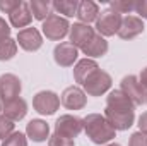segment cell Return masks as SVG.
Returning a JSON list of instances; mask_svg holds the SVG:
<instances>
[{"mask_svg": "<svg viewBox=\"0 0 147 146\" xmlns=\"http://www.w3.org/2000/svg\"><path fill=\"white\" fill-rule=\"evenodd\" d=\"M21 91H22V84H21V79L16 74L7 72L0 76V98H2L3 103L19 98Z\"/></svg>", "mask_w": 147, "mask_h": 146, "instance_id": "8", "label": "cell"}, {"mask_svg": "<svg viewBox=\"0 0 147 146\" xmlns=\"http://www.w3.org/2000/svg\"><path fill=\"white\" fill-rule=\"evenodd\" d=\"M33 108L41 115H53L60 108V96L50 89L38 91L33 96Z\"/></svg>", "mask_w": 147, "mask_h": 146, "instance_id": "6", "label": "cell"}, {"mask_svg": "<svg viewBox=\"0 0 147 146\" xmlns=\"http://www.w3.org/2000/svg\"><path fill=\"white\" fill-rule=\"evenodd\" d=\"M14 127L16 124L10 119H7L5 115H0V139H7L14 132Z\"/></svg>", "mask_w": 147, "mask_h": 146, "instance_id": "27", "label": "cell"}, {"mask_svg": "<svg viewBox=\"0 0 147 146\" xmlns=\"http://www.w3.org/2000/svg\"><path fill=\"white\" fill-rule=\"evenodd\" d=\"M139 81H140V84L146 88V91H147V67L142 69V72H140V76H139Z\"/></svg>", "mask_w": 147, "mask_h": 146, "instance_id": "34", "label": "cell"}, {"mask_svg": "<svg viewBox=\"0 0 147 146\" xmlns=\"http://www.w3.org/2000/svg\"><path fill=\"white\" fill-rule=\"evenodd\" d=\"M3 110V102H2V98H0V112Z\"/></svg>", "mask_w": 147, "mask_h": 146, "instance_id": "35", "label": "cell"}, {"mask_svg": "<svg viewBox=\"0 0 147 146\" xmlns=\"http://www.w3.org/2000/svg\"><path fill=\"white\" fill-rule=\"evenodd\" d=\"M41 31L43 35L46 36V40H51V41H60L69 35L70 31V24L65 17L58 16V14H50L45 21H43V26H41Z\"/></svg>", "mask_w": 147, "mask_h": 146, "instance_id": "2", "label": "cell"}, {"mask_svg": "<svg viewBox=\"0 0 147 146\" xmlns=\"http://www.w3.org/2000/svg\"><path fill=\"white\" fill-rule=\"evenodd\" d=\"M105 117L115 131H127L135 122V112H113V110L106 108Z\"/></svg>", "mask_w": 147, "mask_h": 146, "instance_id": "15", "label": "cell"}, {"mask_svg": "<svg viewBox=\"0 0 147 146\" xmlns=\"http://www.w3.org/2000/svg\"><path fill=\"white\" fill-rule=\"evenodd\" d=\"M144 29H146L144 21L139 16H125L121 21V26H120L118 36L121 40H134L139 35H142Z\"/></svg>", "mask_w": 147, "mask_h": 146, "instance_id": "13", "label": "cell"}, {"mask_svg": "<svg viewBox=\"0 0 147 146\" xmlns=\"http://www.w3.org/2000/svg\"><path fill=\"white\" fill-rule=\"evenodd\" d=\"M82 131H84V120L72 113L60 115L55 122V134L69 138V139H75Z\"/></svg>", "mask_w": 147, "mask_h": 146, "instance_id": "5", "label": "cell"}, {"mask_svg": "<svg viewBox=\"0 0 147 146\" xmlns=\"http://www.w3.org/2000/svg\"><path fill=\"white\" fill-rule=\"evenodd\" d=\"M121 21H123V16H121V14L111 10V9L103 10V12L98 16V19H96V29H98V35H101L103 38L118 35L120 26H121Z\"/></svg>", "mask_w": 147, "mask_h": 146, "instance_id": "4", "label": "cell"}, {"mask_svg": "<svg viewBox=\"0 0 147 146\" xmlns=\"http://www.w3.org/2000/svg\"><path fill=\"white\" fill-rule=\"evenodd\" d=\"M128 146H147V134L140 132V131L134 132L128 139Z\"/></svg>", "mask_w": 147, "mask_h": 146, "instance_id": "29", "label": "cell"}, {"mask_svg": "<svg viewBox=\"0 0 147 146\" xmlns=\"http://www.w3.org/2000/svg\"><path fill=\"white\" fill-rule=\"evenodd\" d=\"M9 21H10V26L14 28H22L26 29L31 21H33V14H31V9H29V2H21V5L9 14Z\"/></svg>", "mask_w": 147, "mask_h": 146, "instance_id": "17", "label": "cell"}, {"mask_svg": "<svg viewBox=\"0 0 147 146\" xmlns=\"http://www.w3.org/2000/svg\"><path fill=\"white\" fill-rule=\"evenodd\" d=\"M106 108L113 112H135V105L121 89H113L106 96Z\"/></svg>", "mask_w": 147, "mask_h": 146, "instance_id": "14", "label": "cell"}, {"mask_svg": "<svg viewBox=\"0 0 147 146\" xmlns=\"http://www.w3.org/2000/svg\"><path fill=\"white\" fill-rule=\"evenodd\" d=\"M110 9L118 14H130L135 10V2L134 0H111Z\"/></svg>", "mask_w": 147, "mask_h": 146, "instance_id": "25", "label": "cell"}, {"mask_svg": "<svg viewBox=\"0 0 147 146\" xmlns=\"http://www.w3.org/2000/svg\"><path fill=\"white\" fill-rule=\"evenodd\" d=\"M51 7L55 9L57 14H63L67 17H74V16H77L79 2L77 0H55V2H51Z\"/></svg>", "mask_w": 147, "mask_h": 146, "instance_id": "23", "label": "cell"}, {"mask_svg": "<svg viewBox=\"0 0 147 146\" xmlns=\"http://www.w3.org/2000/svg\"><path fill=\"white\" fill-rule=\"evenodd\" d=\"M134 12H137L140 19H147V0H139V2H135V10H134Z\"/></svg>", "mask_w": 147, "mask_h": 146, "instance_id": "32", "label": "cell"}, {"mask_svg": "<svg viewBox=\"0 0 147 146\" xmlns=\"http://www.w3.org/2000/svg\"><path fill=\"white\" fill-rule=\"evenodd\" d=\"M99 16V5L92 0H82L79 2V9H77V19L82 24H91L96 23Z\"/></svg>", "mask_w": 147, "mask_h": 146, "instance_id": "18", "label": "cell"}, {"mask_svg": "<svg viewBox=\"0 0 147 146\" xmlns=\"http://www.w3.org/2000/svg\"><path fill=\"white\" fill-rule=\"evenodd\" d=\"M96 35L94 28H91L89 24H82V23H74L70 26V31H69V38H70V43L77 48H84L92 36Z\"/></svg>", "mask_w": 147, "mask_h": 146, "instance_id": "12", "label": "cell"}, {"mask_svg": "<svg viewBox=\"0 0 147 146\" xmlns=\"http://www.w3.org/2000/svg\"><path fill=\"white\" fill-rule=\"evenodd\" d=\"M60 102L67 110H82L87 103V95L79 86H69L63 89Z\"/></svg>", "mask_w": 147, "mask_h": 146, "instance_id": "9", "label": "cell"}, {"mask_svg": "<svg viewBox=\"0 0 147 146\" xmlns=\"http://www.w3.org/2000/svg\"><path fill=\"white\" fill-rule=\"evenodd\" d=\"M139 131L140 132H144V134H147V112H144L140 117H139Z\"/></svg>", "mask_w": 147, "mask_h": 146, "instance_id": "33", "label": "cell"}, {"mask_svg": "<svg viewBox=\"0 0 147 146\" xmlns=\"http://www.w3.org/2000/svg\"><path fill=\"white\" fill-rule=\"evenodd\" d=\"M26 136L34 143H43L50 139V126L41 119H33L26 126Z\"/></svg>", "mask_w": 147, "mask_h": 146, "instance_id": "16", "label": "cell"}, {"mask_svg": "<svg viewBox=\"0 0 147 146\" xmlns=\"http://www.w3.org/2000/svg\"><path fill=\"white\" fill-rule=\"evenodd\" d=\"M17 45L26 52H36L43 45V36L36 28H26L17 33Z\"/></svg>", "mask_w": 147, "mask_h": 146, "instance_id": "11", "label": "cell"}, {"mask_svg": "<svg viewBox=\"0 0 147 146\" xmlns=\"http://www.w3.org/2000/svg\"><path fill=\"white\" fill-rule=\"evenodd\" d=\"M111 84H113V79H111L110 74L98 69L86 79L82 88H84V93L89 95V96H101L106 91H110Z\"/></svg>", "mask_w": 147, "mask_h": 146, "instance_id": "3", "label": "cell"}, {"mask_svg": "<svg viewBox=\"0 0 147 146\" xmlns=\"http://www.w3.org/2000/svg\"><path fill=\"white\" fill-rule=\"evenodd\" d=\"M48 146H75V141L53 132V136H50V139H48Z\"/></svg>", "mask_w": 147, "mask_h": 146, "instance_id": "28", "label": "cell"}, {"mask_svg": "<svg viewBox=\"0 0 147 146\" xmlns=\"http://www.w3.org/2000/svg\"><path fill=\"white\" fill-rule=\"evenodd\" d=\"M3 115L7 119H10L12 122H17V120H22L28 113V103L24 98H16L12 102H7L3 103Z\"/></svg>", "mask_w": 147, "mask_h": 146, "instance_id": "19", "label": "cell"}, {"mask_svg": "<svg viewBox=\"0 0 147 146\" xmlns=\"http://www.w3.org/2000/svg\"><path fill=\"white\" fill-rule=\"evenodd\" d=\"M10 29H12V28L9 26V23H7L3 17H0V41L10 38Z\"/></svg>", "mask_w": 147, "mask_h": 146, "instance_id": "31", "label": "cell"}, {"mask_svg": "<svg viewBox=\"0 0 147 146\" xmlns=\"http://www.w3.org/2000/svg\"><path fill=\"white\" fill-rule=\"evenodd\" d=\"M2 146H28V138H26V134L14 131L7 139H3Z\"/></svg>", "mask_w": 147, "mask_h": 146, "instance_id": "26", "label": "cell"}, {"mask_svg": "<svg viewBox=\"0 0 147 146\" xmlns=\"http://www.w3.org/2000/svg\"><path fill=\"white\" fill-rule=\"evenodd\" d=\"M79 57V48L74 46L70 41H62L53 50V59L60 67H72Z\"/></svg>", "mask_w": 147, "mask_h": 146, "instance_id": "10", "label": "cell"}, {"mask_svg": "<svg viewBox=\"0 0 147 146\" xmlns=\"http://www.w3.org/2000/svg\"><path fill=\"white\" fill-rule=\"evenodd\" d=\"M21 2L22 0H0V10L5 14H10L21 5Z\"/></svg>", "mask_w": 147, "mask_h": 146, "instance_id": "30", "label": "cell"}, {"mask_svg": "<svg viewBox=\"0 0 147 146\" xmlns=\"http://www.w3.org/2000/svg\"><path fill=\"white\" fill-rule=\"evenodd\" d=\"M106 52H108V41H106V38H103L101 35H98V33L82 48V53L87 55V59L103 57V55H106Z\"/></svg>", "mask_w": 147, "mask_h": 146, "instance_id": "21", "label": "cell"}, {"mask_svg": "<svg viewBox=\"0 0 147 146\" xmlns=\"http://www.w3.org/2000/svg\"><path fill=\"white\" fill-rule=\"evenodd\" d=\"M29 9H31V14L33 17L38 21H45L50 14H51V2L48 0H31L29 2Z\"/></svg>", "mask_w": 147, "mask_h": 146, "instance_id": "22", "label": "cell"}, {"mask_svg": "<svg viewBox=\"0 0 147 146\" xmlns=\"http://www.w3.org/2000/svg\"><path fill=\"white\" fill-rule=\"evenodd\" d=\"M146 103H147V95H146Z\"/></svg>", "mask_w": 147, "mask_h": 146, "instance_id": "37", "label": "cell"}, {"mask_svg": "<svg viewBox=\"0 0 147 146\" xmlns=\"http://www.w3.org/2000/svg\"><path fill=\"white\" fill-rule=\"evenodd\" d=\"M120 89L134 102V105L135 107H139V105H142V103H146V88L140 84V81H139V77L137 76H125L123 79H121V86H120Z\"/></svg>", "mask_w": 147, "mask_h": 146, "instance_id": "7", "label": "cell"}, {"mask_svg": "<svg viewBox=\"0 0 147 146\" xmlns=\"http://www.w3.org/2000/svg\"><path fill=\"white\" fill-rule=\"evenodd\" d=\"M17 53V41L12 38H7L0 41V60H10Z\"/></svg>", "mask_w": 147, "mask_h": 146, "instance_id": "24", "label": "cell"}, {"mask_svg": "<svg viewBox=\"0 0 147 146\" xmlns=\"http://www.w3.org/2000/svg\"><path fill=\"white\" fill-rule=\"evenodd\" d=\"M106 146H121V145H118V143H110V145H106Z\"/></svg>", "mask_w": 147, "mask_h": 146, "instance_id": "36", "label": "cell"}, {"mask_svg": "<svg viewBox=\"0 0 147 146\" xmlns=\"http://www.w3.org/2000/svg\"><path fill=\"white\" fill-rule=\"evenodd\" d=\"M84 120V131L94 145H106L116 136V131L101 113H87Z\"/></svg>", "mask_w": 147, "mask_h": 146, "instance_id": "1", "label": "cell"}, {"mask_svg": "<svg viewBox=\"0 0 147 146\" xmlns=\"http://www.w3.org/2000/svg\"><path fill=\"white\" fill-rule=\"evenodd\" d=\"M99 69V65H98V62L96 60H92V59H82V60H79L77 64H75V67H74V79H75V83H79L80 86L86 83V79L91 76V74L94 72V71H98Z\"/></svg>", "mask_w": 147, "mask_h": 146, "instance_id": "20", "label": "cell"}]
</instances>
